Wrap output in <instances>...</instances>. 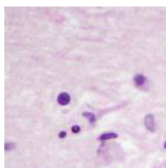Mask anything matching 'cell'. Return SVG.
Wrapping results in <instances>:
<instances>
[{
  "label": "cell",
  "instance_id": "obj_1",
  "mask_svg": "<svg viewBox=\"0 0 166 168\" xmlns=\"http://www.w3.org/2000/svg\"><path fill=\"white\" fill-rule=\"evenodd\" d=\"M144 124L147 129L151 132H154L156 130V123L155 117L151 114H147L145 116L144 118Z\"/></svg>",
  "mask_w": 166,
  "mask_h": 168
},
{
  "label": "cell",
  "instance_id": "obj_2",
  "mask_svg": "<svg viewBox=\"0 0 166 168\" xmlns=\"http://www.w3.org/2000/svg\"><path fill=\"white\" fill-rule=\"evenodd\" d=\"M71 97L69 93L66 92H62L57 97V102L62 106L68 105L70 102Z\"/></svg>",
  "mask_w": 166,
  "mask_h": 168
},
{
  "label": "cell",
  "instance_id": "obj_3",
  "mask_svg": "<svg viewBox=\"0 0 166 168\" xmlns=\"http://www.w3.org/2000/svg\"><path fill=\"white\" fill-rule=\"evenodd\" d=\"M146 81V78L144 75H141V74H138V75H135L134 77V83L136 84L138 87H141L143 86Z\"/></svg>",
  "mask_w": 166,
  "mask_h": 168
},
{
  "label": "cell",
  "instance_id": "obj_4",
  "mask_svg": "<svg viewBox=\"0 0 166 168\" xmlns=\"http://www.w3.org/2000/svg\"><path fill=\"white\" fill-rule=\"evenodd\" d=\"M118 137V135L114 132H107V133H104L101 135L99 137V140L101 141H106V140L110 139H115Z\"/></svg>",
  "mask_w": 166,
  "mask_h": 168
},
{
  "label": "cell",
  "instance_id": "obj_5",
  "mask_svg": "<svg viewBox=\"0 0 166 168\" xmlns=\"http://www.w3.org/2000/svg\"><path fill=\"white\" fill-rule=\"evenodd\" d=\"M82 115L84 116L85 118L88 119L91 123H93L96 122V116H95V115L93 114H92V113L88 112H85L83 113Z\"/></svg>",
  "mask_w": 166,
  "mask_h": 168
},
{
  "label": "cell",
  "instance_id": "obj_6",
  "mask_svg": "<svg viewBox=\"0 0 166 168\" xmlns=\"http://www.w3.org/2000/svg\"><path fill=\"white\" fill-rule=\"evenodd\" d=\"M15 144L14 143H6L5 144V149L6 151H10L13 150L15 148Z\"/></svg>",
  "mask_w": 166,
  "mask_h": 168
},
{
  "label": "cell",
  "instance_id": "obj_7",
  "mask_svg": "<svg viewBox=\"0 0 166 168\" xmlns=\"http://www.w3.org/2000/svg\"><path fill=\"white\" fill-rule=\"evenodd\" d=\"M72 131L73 132V133H78V132H79L81 131V128L80 127H79L77 125H75L73 127H72Z\"/></svg>",
  "mask_w": 166,
  "mask_h": 168
},
{
  "label": "cell",
  "instance_id": "obj_8",
  "mask_svg": "<svg viewBox=\"0 0 166 168\" xmlns=\"http://www.w3.org/2000/svg\"><path fill=\"white\" fill-rule=\"evenodd\" d=\"M66 136V132L65 131H61L58 134L59 138H65Z\"/></svg>",
  "mask_w": 166,
  "mask_h": 168
},
{
  "label": "cell",
  "instance_id": "obj_9",
  "mask_svg": "<svg viewBox=\"0 0 166 168\" xmlns=\"http://www.w3.org/2000/svg\"><path fill=\"white\" fill-rule=\"evenodd\" d=\"M164 147L166 149V141L165 142V143H164Z\"/></svg>",
  "mask_w": 166,
  "mask_h": 168
}]
</instances>
